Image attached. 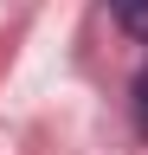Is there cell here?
<instances>
[{
  "instance_id": "obj_1",
  "label": "cell",
  "mask_w": 148,
  "mask_h": 155,
  "mask_svg": "<svg viewBox=\"0 0 148 155\" xmlns=\"http://www.w3.org/2000/svg\"><path fill=\"white\" fill-rule=\"evenodd\" d=\"M109 13L129 39H148V0H109Z\"/></svg>"
},
{
  "instance_id": "obj_2",
  "label": "cell",
  "mask_w": 148,
  "mask_h": 155,
  "mask_svg": "<svg viewBox=\"0 0 148 155\" xmlns=\"http://www.w3.org/2000/svg\"><path fill=\"white\" fill-rule=\"evenodd\" d=\"M135 129H142V136H148V71H142V78H135Z\"/></svg>"
}]
</instances>
